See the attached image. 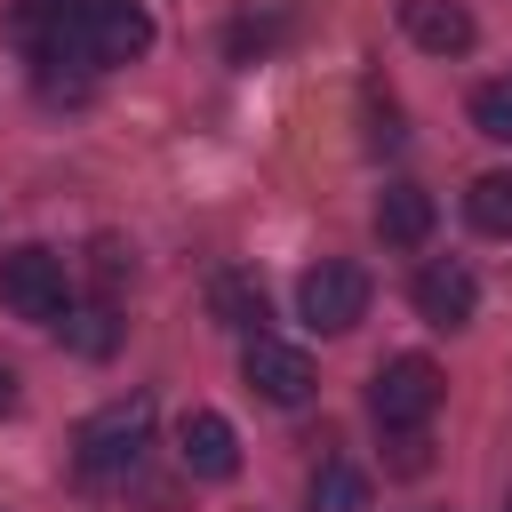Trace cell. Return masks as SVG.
Instances as JSON below:
<instances>
[{
  "instance_id": "cell-7",
  "label": "cell",
  "mask_w": 512,
  "mask_h": 512,
  "mask_svg": "<svg viewBox=\"0 0 512 512\" xmlns=\"http://www.w3.org/2000/svg\"><path fill=\"white\" fill-rule=\"evenodd\" d=\"M408 296H416V312H424L432 328H464V320L480 312V280H472V264H456V256H432Z\"/></svg>"
},
{
  "instance_id": "cell-1",
  "label": "cell",
  "mask_w": 512,
  "mask_h": 512,
  "mask_svg": "<svg viewBox=\"0 0 512 512\" xmlns=\"http://www.w3.org/2000/svg\"><path fill=\"white\" fill-rule=\"evenodd\" d=\"M152 392H120V400H104L88 424H80V440H72V464L88 472V480H128L136 464H144V448H152Z\"/></svg>"
},
{
  "instance_id": "cell-11",
  "label": "cell",
  "mask_w": 512,
  "mask_h": 512,
  "mask_svg": "<svg viewBox=\"0 0 512 512\" xmlns=\"http://www.w3.org/2000/svg\"><path fill=\"white\" fill-rule=\"evenodd\" d=\"M304 504H312V512H368V504H376V488H368V472H360V464L328 456V464H312Z\"/></svg>"
},
{
  "instance_id": "cell-14",
  "label": "cell",
  "mask_w": 512,
  "mask_h": 512,
  "mask_svg": "<svg viewBox=\"0 0 512 512\" xmlns=\"http://www.w3.org/2000/svg\"><path fill=\"white\" fill-rule=\"evenodd\" d=\"M64 336H72V344H80L88 360H104V352H112V336H120V328H112V304L96 296V304H80V312H64Z\"/></svg>"
},
{
  "instance_id": "cell-5",
  "label": "cell",
  "mask_w": 512,
  "mask_h": 512,
  "mask_svg": "<svg viewBox=\"0 0 512 512\" xmlns=\"http://www.w3.org/2000/svg\"><path fill=\"white\" fill-rule=\"evenodd\" d=\"M80 48H88V64H136L152 48L144 0H80Z\"/></svg>"
},
{
  "instance_id": "cell-13",
  "label": "cell",
  "mask_w": 512,
  "mask_h": 512,
  "mask_svg": "<svg viewBox=\"0 0 512 512\" xmlns=\"http://www.w3.org/2000/svg\"><path fill=\"white\" fill-rule=\"evenodd\" d=\"M464 216L488 232V240H512V176H480L464 192Z\"/></svg>"
},
{
  "instance_id": "cell-15",
  "label": "cell",
  "mask_w": 512,
  "mask_h": 512,
  "mask_svg": "<svg viewBox=\"0 0 512 512\" xmlns=\"http://www.w3.org/2000/svg\"><path fill=\"white\" fill-rule=\"evenodd\" d=\"M472 128H480V136H496V144H512V80L472 88Z\"/></svg>"
},
{
  "instance_id": "cell-4",
  "label": "cell",
  "mask_w": 512,
  "mask_h": 512,
  "mask_svg": "<svg viewBox=\"0 0 512 512\" xmlns=\"http://www.w3.org/2000/svg\"><path fill=\"white\" fill-rule=\"evenodd\" d=\"M296 312H304V328H320V336L360 328V312H368V272H360V264H344V256L312 264V272L296 280Z\"/></svg>"
},
{
  "instance_id": "cell-10",
  "label": "cell",
  "mask_w": 512,
  "mask_h": 512,
  "mask_svg": "<svg viewBox=\"0 0 512 512\" xmlns=\"http://www.w3.org/2000/svg\"><path fill=\"white\" fill-rule=\"evenodd\" d=\"M376 232H384V248H424L432 240V192L424 184H384Z\"/></svg>"
},
{
  "instance_id": "cell-3",
  "label": "cell",
  "mask_w": 512,
  "mask_h": 512,
  "mask_svg": "<svg viewBox=\"0 0 512 512\" xmlns=\"http://www.w3.org/2000/svg\"><path fill=\"white\" fill-rule=\"evenodd\" d=\"M432 408H440V368H432L424 352H400V360L376 368V384H368V416H376L384 432H424Z\"/></svg>"
},
{
  "instance_id": "cell-6",
  "label": "cell",
  "mask_w": 512,
  "mask_h": 512,
  "mask_svg": "<svg viewBox=\"0 0 512 512\" xmlns=\"http://www.w3.org/2000/svg\"><path fill=\"white\" fill-rule=\"evenodd\" d=\"M240 376H248V392L256 400H272V408H304L312 400V360L296 352V344H280V336H248V352H240Z\"/></svg>"
},
{
  "instance_id": "cell-17",
  "label": "cell",
  "mask_w": 512,
  "mask_h": 512,
  "mask_svg": "<svg viewBox=\"0 0 512 512\" xmlns=\"http://www.w3.org/2000/svg\"><path fill=\"white\" fill-rule=\"evenodd\" d=\"M424 464H432L424 432H392V472H424Z\"/></svg>"
},
{
  "instance_id": "cell-2",
  "label": "cell",
  "mask_w": 512,
  "mask_h": 512,
  "mask_svg": "<svg viewBox=\"0 0 512 512\" xmlns=\"http://www.w3.org/2000/svg\"><path fill=\"white\" fill-rule=\"evenodd\" d=\"M0 304L16 312V320H32V328H64V312H72V288H64V256L56 248H8L0 256Z\"/></svg>"
},
{
  "instance_id": "cell-18",
  "label": "cell",
  "mask_w": 512,
  "mask_h": 512,
  "mask_svg": "<svg viewBox=\"0 0 512 512\" xmlns=\"http://www.w3.org/2000/svg\"><path fill=\"white\" fill-rule=\"evenodd\" d=\"M8 408H16V368L0 360V416H8Z\"/></svg>"
},
{
  "instance_id": "cell-8",
  "label": "cell",
  "mask_w": 512,
  "mask_h": 512,
  "mask_svg": "<svg viewBox=\"0 0 512 512\" xmlns=\"http://www.w3.org/2000/svg\"><path fill=\"white\" fill-rule=\"evenodd\" d=\"M176 456H184V472H200V480H232V472H240V432H232L216 408H184Z\"/></svg>"
},
{
  "instance_id": "cell-19",
  "label": "cell",
  "mask_w": 512,
  "mask_h": 512,
  "mask_svg": "<svg viewBox=\"0 0 512 512\" xmlns=\"http://www.w3.org/2000/svg\"><path fill=\"white\" fill-rule=\"evenodd\" d=\"M504 512H512V504H504Z\"/></svg>"
},
{
  "instance_id": "cell-12",
  "label": "cell",
  "mask_w": 512,
  "mask_h": 512,
  "mask_svg": "<svg viewBox=\"0 0 512 512\" xmlns=\"http://www.w3.org/2000/svg\"><path fill=\"white\" fill-rule=\"evenodd\" d=\"M208 304H216V320H224V328H256V320H264V288H256L248 272H216ZM256 336H264V328H256Z\"/></svg>"
},
{
  "instance_id": "cell-16",
  "label": "cell",
  "mask_w": 512,
  "mask_h": 512,
  "mask_svg": "<svg viewBox=\"0 0 512 512\" xmlns=\"http://www.w3.org/2000/svg\"><path fill=\"white\" fill-rule=\"evenodd\" d=\"M120 280H128V248L120 240H96V288H104V304H112Z\"/></svg>"
},
{
  "instance_id": "cell-9",
  "label": "cell",
  "mask_w": 512,
  "mask_h": 512,
  "mask_svg": "<svg viewBox=\"0 0 512 512\" xmlns=\"http://www.w3.org/2000/svg\"><path fill=\"white\" fill-rule=\"evenodd\" d=\"M400 32L424 48V56H464L472 48V16L456 0H400Z\"/></svg>"
}]
</instances>
